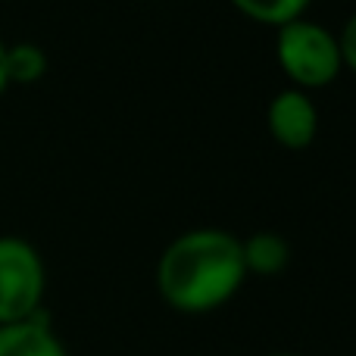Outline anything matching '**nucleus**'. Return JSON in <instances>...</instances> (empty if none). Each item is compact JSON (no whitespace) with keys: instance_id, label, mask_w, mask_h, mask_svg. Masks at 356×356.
Here are the masks:
<instances>
[{"instance_id":"1","label":"nucleus","mask_w":356,"mask_h":356,"mask_svg":"<svg viewBox=\"0 0 356 356\" xmlns=\"http://www.w3.org/2000/svg\"><path fill=\"white\" fill-rule=\"evenodd\" d=\"M241 238L222 228L178 234L156 263L160 297L178 313H209L228 303L244 284Z\"/></svg>"},{"instance_id":"2","label":"nucleus","mask_w":356,"mask_h":356,"mask_svg":"<svg viewBox=\"0 0 356 356\" xmlns=\"http://www.w3.org/2000/svg\"><path fill=\"white\" fill-rule=\"evenodd\" d=\"M275 56L282 72L294 81L300 91H319L328 88L341 75L344 63H341L338 38L319 22L309 19H294V22L278 25L275 38Z\"/></svg>"},{"instance_id":"3","label":"nucleus","mask_w":356,"mask_h":356,"mask_svg":"<svg viewBox=\"0 0 356 356\" xmlns=\"http://www.w3.org/2000/svg\"><path fill=\"white\" fill-rule=\"evenodd\" d=\"M44 288L47 275L41 253L22 238H0V325L41 313Z\"/></svg>"},{"instance_id":"4","label":"nucleus","mask_w":356,"mask_h":356,"mask_svg":"<svg viewBox=\"0 0 356 356\" xmlns=\"http://www.w3.org/2000/svg\"><path fill=\"white\" fill-rule=\"evenodd\" d=\"M266 122L269 131L282 147L288 150H303L313 144L316 131H319V113L316 104L309 100L307 91L300 88H284L282 94H275L266 110Z\"/></svg>"},{"instance_id":"5","label":"nucleus","mask_w":356,"mask_h":356,"mask_svg":"<svg viewBox=\"0 0 356 356\" xmlns=\"http://www.w3.org/2000/svg\"><path fill=\"white\" fill-rule=\"evenodd\" d=\"M0 356H69L63 341L54 334L47 316L0 325Z\"/></svg>"},{"instance_id":"6","label":"nucleus","mask_w":356,"mask_h":356,"mask_svg":"<svg viewBox=\"0 0 356 356\" xmlns=\"http://www.w3.org/2000/svg\"><path fill=\"white\" fill-rule=\"evenodd\" d=\"M241 250H244L247 275H250V272H257V275H278L291 259L288 241L275 232H259V234H253V238L241 241Z\"/></svg>"},{"instance_id":"7","label":"nucleus","mask_w":356,"mask_h":356,"mask_svg":"<svg viewBox=\"0 0 356 356\" xmlns=\"http://www.w3.org/2000/svg\"><path fill=\"white\" fill-rule=\"evenodd\" d=\"M47 72V54L38 44H6V79L10 85H35Z\"/></svg>"},{"instance_id":"8","label":"nucleus","mask_w":356,"mask_h":356,"mask_svg":"<svg viewBox=\"0 0 356 356\" xmlns=\"http://www.w3.org/2000/svg\"><path fill=\"white\" fill-rule=\"evenodd\" d=\"M238 13H244L247 19L253 22H263V25H284V22H294L307 13V6L313 0H228Z\"/></svg>"},{"instance_id":"9","label":"nucleus","mask_w":356,"mask_h":356,"mask_svg":"<svg viewBox=\"0 0 356 356\" xmlns=\"http://www.w3.org/2000/svg\"><path fill=\"white\" fill-rule=\"evenodd\" d=\"M338 47H341V63L356 72V13L344 22V29H341Z\"/></svg>"},{"instance_id":"10","label":"nucleus","mask_w":356,"mask_h":356,"mask_svg":"<svg viewBox=\"0 0 356 356\" xmlns=\"http://www.w3.org/2000/svg\"><path fill=\"white\" fill-rule=\"evenodd\" d=\"M10 88V79H6V44L0 41V94Z\"/></svg>"},{"instance_id":"11","label":"nucleus","mask_w":356,"mask_h":356,"mask_svg":"<svg viewBox=\"0 0 356 356\" xmlns=\"http://www.w3.org/2000/svg\"><path fill=\"white\" fill-rule=\"evenodd\" d=\"M272 356H297V353H272Z\"/></svg>"}]
</instances>
